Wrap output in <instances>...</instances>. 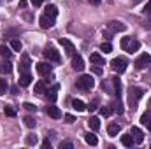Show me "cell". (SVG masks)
<instances>
[{
    "label": "cell",
    "instance_id": "6da1fadb",
    "mask_svg": "<svg viewBox=\"0 0 151 149\" xmlns=\"http://www.w3.org/2000/svg\"><path fill=\"white\" fill-rule=\"evenodd\" d=\"M56 14H58V7H56V5H53V4H49V5L46 7L44 14L40 16V19H39L40 28H44V30H46V28H51V27L55 25Z\"/></svg>",
    "mask_w": 151,
    "mask_h": 149
},
{
    "label": "cell",
    "instance_id": "7a4b0ae2",
    "mask_svg": "<svg viewBox=\"0 0 151 149\" xmlns=\"http://www.w3.org/2000/svg\"><path fill=\"white\" fill-rule=\"evenodd\" d=\"M144 97V90L142 88H137V86H130L128 88V107L132 109V112L137 111V105H139V100Z\"/></svg>",
    "mask_w": 151,
    "mask_h": 149
},
{
    "label": "cell",
    "instance_id": "3957f363",
    "mask_svg": "<svg viewBox=\"0 0 151 149\" xmlns=\"http://www.w3.org/2000/svg\"><path fill=\"white\" fill-rule=\"evenodd\" d=\"M119 46H121V49H123V51H127V53H135V51H139L141 42H139L137 39L123 37V39H121V42H119Z\"/></svg>",
    "mask_w": 151,
    "mask_h": 149
},
{
    "label": "cell",
    "instance_id": "277c9868",
    "mask_svg": "<svg viewBox=\"0 0 151 149\" xmlns=\"http://www.w3.org/2000/svg\"><path fill=\"white\" fill-rule=\"evenodd\" d=\"M76 86L83 91H90L93 86H95V79L91 75H81L77 81H76Z\"/></svg>",
    "mask_w": 151,
    "mask_h": 149
},
{
    "label": "cell",
    "instance_id": "5b68a950",
    "mask_svg": "<svg viewBox=\"0 0 151 149\" xmlns=\"http://www.w3.org/2000/svg\"><path fill=\"white\" fill-rule=\"evenodd\" d=\"M42 56H44L47 62H55V63H60V62H62L60 53H58L56 49H53V47H46V49L42 51Z\"/></svg>",
    "mask_w": 151,
    "mask_h": 149
},
{
    "label": "cell",
    "instance_id": "8992f818",
    "mask_svg": "<svg viewBox=\"0 0 151 149\" xmlns=\"http://www.w3.org/2000/svg\"><path fill=\"white\" fill-rule=\"evenodd\" d=\"M127 65H128V62L125 58H121V56L114 58L113 62H111V69H113L114 72H118V74H123L127 70Z\"/></svg>",
    "mask_w": 151,
    "mask_h": 149
},
{
    "label": "cell",
    "instance_id": "52a82bcc",
    "mask_svg": "<svg viewBox=\"0 0 151 149\" xmlns=\"http://www.w3.org/2000/svg\"><path fill=\"white\" fill-rule=\"evenodd\" d=\"M134 65H135V69H139V70H142V69H146V67H150L151 65V54L148 53H142L135 62H134Z\"/></svg>",
    "mask_w": 151,
    "mask_h": 149
},
{
    "label": "cell",
    "instance_id": "ba28073f",
    "mask_svg": "<svg viewBox=\"0 0 151 149\" xmlns=\"http://www.w3.org/2000/svg\"><path fill=\"white\" fill-rule=\"evenodd\" d=\"M107 30H109V34H118V32H125L127 27L121 21H109L107 23Z\"/></svg>",
    "mask_w": 151,
    "mask_h": 149
},
{
    "label": "cell",
    "instance_id": "9c48e42d",
    "mask_svg": "<svg viewBox=\"0 0 151 149\" xmlns=\"http://www.w3.org/2000/svg\"><path fill=\"white\" fill-rule=\"evenodd\" d=\"M60 44L63 46V49H65V53H67L69 56H74L76 54V46L69 40V39H60Z\"/></svg>",
    "mask_w": 151,
    "mask_h": 149
},
{
    "label": "cell",
    "instance_id": "30bf717a",
    "mask_svg": "<svg viewBox=\"0 0 151 149\" xmlns=\"http://www.w3.org/2000/svg\"><path fill=\"white\" fill-rule=\"evenodd\" d=\"M130 133H132V137H134L135 144H142V142H144V133H142V130H141V128H137V126H132Z\"/></svg>",
    "mask_w": 151,
    "mask_h": 149
},
{
    "label": "cell",
    "instance_id": "8fae6325",
    "mask_svg": "<svg viewBox=\"0 0 151 149\" xmlns=\"http://www.w3.org/2000/svg\"><path fill=\"white\" fill-rule=\"evenodd\" d=\"M35 69H37V72L40 75H49V74H51V70H53V69H51V65H49V63H46V62H39L37 65H35Z\"/></svg>",
    "mask_w": 151,
    "mask_h": 149
},
{
    "label": "cell",
    "instance_id": "7c38bea8",
    "mask_svg": "<svg viewBox=\"0 0 151 149\" xmlns=\"http://www.w3.org/2000/svg\"><path fill=\"white\" fill-rule=\"evenodd\" d=\"M58 90H60V84H53L47 91H46V95H47V100L53 104L56 98H58Z\"/></svg>",
    "mask_w": 151,
    "mask_h": 149
},
{
    "label": "cell",
    "instance_id": "4fadbf2b",
    "mask_svg": "<svg viewBox=\"0 0 151 149\" xmlns=\"http://www.w3.org/2000/svg\"><path fill=\"white\" fill-rule=\"evenodd\" d=\"M72 69L77 70V72H81L84 69V60L81 58V54H74L72 56Z\"/></svg>",
    "mask_w": 151,
    "mask_h": 149
},
{
    "label": "cell",
    "instance_id": "5bb4252c",
    "mask_svg": "<svg viewBox=\"0 0 151 149\" xmlns=\"http://www.w3.org/2000/svg\"><path fill=\"white\" fill-rule=\"evenodd\" d=\"M30 56L28 54H23V58H21V63H19V74H25V72H28L30 70Z\"/></svg>",
    "mask_w": 151,
    "mask_h": 149
},
{
    "label": "cell",
    "instance_id": "9a60e30c",
    "mask_svg": "<svg viewBox=\"0 0 151 149\" xmlns=\"http://www.w3.org/2000/svg\"><path fill=\"white\" fill-rule=\"evenodd\" d=\"M46 114H47V116H51L53 119L62 117V111H60L58 107H55V105H47V107H46Z\"/></svg>",
    "mask_w": 151,
    "mask_h": 149
},
{
    "label": "cell",
    "instance_id": "2e32d148",
    "mask_svg": "<svg viewBox=\"0 0 151 149\" xmlns=\"http://www.w3.org/2000/svg\"><path fill=\"white\" fill-rule=\"evenodd\" d=\"M19 86H30V82H32V75H30V72H25V74H19Z\"/></svg>",
    "mask_w": 151,
    "mask_h": 149
},
{
    "label": "cell",
    "instance_id": "e0dca14e",
    "mask_svg": "<svg viewBox=\"0 0 151 149\" xmlns=\"http://www.w3.org/2000/svg\"><path fill=\"white\" fill-rule=\"evenodd\" d=\"M46 86H47V81H39V82H35V86H34V93H37V95H44V93H46Z\"/></svg>",
    "mask_w": 151,
    "mask_h": 149
},
{
    "label": "cell",
    "instance_id": "ac0fdd59",
    "mask_svg": "<svg viewBox=\"0 0 151 149\" xmlns=\"http://www.w3.org/2000/svg\"><path fill=\"white\" fill-rule=\"evenodd\" d=\"M119 132H121V125H118V123H111V125L107 126V133H109V137H116Z\"/></svg>",
    "mask_w": 151,
    "mask_h": 149
},
{
    "label": "cell",
    "instance_id": "d6986e66",
    "mask_svg": "<svg viewBox=\"0 0 151 149\" xmlns=\"http://www.w3.org/2000/svg\"><path fill=\"white\" fill-rule=\"evenodd\" d=\"M121 144H123L125 148H132V146L135 144V140H134V137H132V133H127V135H121Z\"/></svg>",
    "mask_w": 151,
    "mask_h": 149
},
{
    "label": "cell",
    "instance_id": "ffe728a7",
    "mask_svg": "<svg viewBox=\"0 0 151 149\" xmlns=\"http://www.w3.org/2000/svg\"><path fill=\"white\" fill-rule=\"evenodd\" d=\"M0 56L2 58H5V60H11V56H12V51L5 46V44H0Z\"/></svg>",
    "mask_w": 151,
    "mask_h": 149
},
{
    "label": "cell",
    "instance_id": "44dd1931",
    "mask_svg": "<svg viewBox=\"0 0 151 149\" xmlns=\"http://www.w3.org/2000/svg\"><path fill=\"white\" fill-rule=\"evenodd\" d=\"M0 72L2 74H11L12 72V65H11L9 60L7 62H0Z\"/></svg>",
    "mask_w": 151,
    "mask_h": 149
},
{
    "label": "cell",
    "instance_id": "7402d4cb",
    "mask_svg": "<svg viewBox=\"0 0 151 149\" xmlns=\"http://www.w3.org/2000/svg\"><path fill=\"white\" fill-rule=\"evenodd\" d=\"M72 107H74L77 112L86 111V105H84V102H83V100H79V98H74V100H72Z\"/></svg>",
    "mask_w": 151,
    "mask_h": 149
},
{
    "label": "cell",
    "instance_id": "603a6c76",
    "mask_svg": "<svg viewBox=\"0 0 151 149\" xmlns=\"http://www.w3.org/2000/svg\"><path fill=\"white\" fill-rule=\"evenodd\" d=\"M111 81H113V84H114V95L119 98V97H121V81H119L118 77H113Z\"/></svg>",
    "mask_w": 151,
    "mask_h": 149
},
{
    "label": "cell",
    "instance_id": "cb8c5ba5",
    "mask_svg": "<svg viewBox=\"0 0 151 149\" xmlns=\"http://www.w3.org/2000/svg\"><path fill=\"white\" fill-rule=\"evenodd\" d=\"M90 62L95 63V65H104V56H100L99 53H93V54L90 56Z\"/></svg>",
    "mask_w": 151,
    "mask_h": 149
},
{
    "label": "cell",
    "instance_id": "d4e9b609",
    "mask_svg": "<svg viewBox=\"0 0 151 149\" xmlns=\"http://www.w3.org/2000/svg\"><path fill=\"white\" fill-rule=\"evenodd\" d=\"M88 125H90V128H91L93 132L100 130V121H99V117H90V119H88Z\"/></svg>",
    "mask_w": 151,
    "mask_h": 149
},
{
    "label": "cell",
    "instance_id": "484cf974",
    "mask_svg": "<svg viewBox=\"0 0 151 149\" xmlns=\"http://www.w3.org/2000/svg\"><path fill=\"white\" fill-rule=\"evenodd\" d=\"M84 140H86V144H90V146H97V144H99V139H97L93 133H86V135H84Z\"/></svg>",
    "mask_w": 151,
    "mask_h": 149
},
{
    "label": "cell",
    "instance_id": "4316f807",
    "mask_svg": "<svg viewBox=\"0 0 151 149\" xmlns=\"http://www.w3.org/2000/svg\"><path fill=\"white\" fill-rule=\"evenodd\" d=\"M25 142H27L28 146H35V144H37V135H35V133H30V135H27Z\"/></svg>",
    "mask_w": 151,
    "mask_h": 149
},
{
    "label": "cell",
    "instance_id": "83f0119b",
    "mask_svg": "<svg viewBox=\"0 0 151 149\" xmlns=\"http://www.w3.org/2000/svg\"><path fill=\"white\" fill-rule=\"evenodd\" d=\"M9 91V82L5 79H0V95H5Z\"/></svg>",
    "mask_w": 151,
    "mask_h": 149
},
{
    "label": "cell",
    "instance_id": "f1b7e54d",
    "mask_svg": "<svg viewBox=\"0 0 151 149\" xmlns=\"http://www.w3.org/2000/svg\"><path fill=\"white\" fill-rule=\"evenodd\" d=\"M21 47H23V44H21L18 39H12V40H11V49H14V51H21Z\"/></svg>",
    "mask_w": 151,
    "mask_h": 149
},
{
    "label": "cell",
    "instance_id": "f546056e",
    "mask_svg": "<svg viewBox=\"0 0 151 149\" xmlns=\"http://www.w3.org/2000/svg\"><path fill=\"white\" fill-rule=\"evenodd\" d=\"M23 121H25V125H27L28 128H34V126H35V119H34L32 116H27V117H25Z\"/></svg>",
    "mask_w": 151,
    "mask_h": 149
},
{
    "label": "cell",
    "instance_id": "4dcf8cb0",
    "mask_svg": "<svg viewBox=\"0 0 151 149\" xmlns=\"http://www.w3.org/2000/svg\"><path fill=\"white\" fill-rule=\"evenodd\" d=\"M100 51H104V53H111V51H113V46H111L109 42H102V46H100Z\"/></svg>",
    "mask_w": 151,
    "mask_h": 149
},
{
    "label": "cell",
    "instance_id": "1f68e13d",
    "mask_svg": "<svg viewBox=\"0 0 151 149\" xmlns=\"http://www.w3.org/2000/svg\"><path fill=\"white\" fill-rule=\"evenodd\" d=\"M4 112H5V116H9V117H14V116H16V111H14V109H12L11 105H5Z\"/></svg>",
    "mask_w": 151,
    "mask_h": 149
},
{
    "label": "cell",
    "instance_id": "d6a6232c",
    "mask_svg": "<svg viewBox=\"0 0 151 149\" xmlns=\"http://www.w3.org/2000/svg\"><path fill=\"white\" fill-rule=\"evenodd\" d=\"M113 111H114V109H111V107H102V109H100V114L107 117V116H111V114H113Z\"/></svg>",
    "mask_w": 151,
    "mask_h": 149
},
{
    "label": "cell",
    "instance_id": "836d02e7",
    "mask_svg": "<svg viewBox=\"0 0 151 149\" xmlns=\"http://www.w3.org/2000/svg\"><path fill=\"white\" fill-rule=\"evenodd\" d=\"M150 119H151L150 112H146V114H142V116H141V123H142V125H148V123H150Z\"/></svg>",
    "mask_w": 151,
    "mask_h": 149
},
{
    "label": "cell",
    "instance_id": "e575fe53",
    "mask_svg": "<svg viewBox=\"0 0 151 149\" xmlns=\"http://www.w3.org/2000/svg\"><path fill=\"white\" fill-rule=\"evenodd\" d=\"M23 107H25L27 111H30V112H35V111H37V107H35L34 104H30V102H27V104H23Z\"/></svg>",
    "mask_w": 151,
    "mask_h": 149
},
{
    "label": "cell",
    "instance_id": "d590c367",
    "mask_svg": "<svg viewBox=\"0 0 151 149\" xmlns=\"http://www.w3.org/2000/svg\"><path fill=\"white\" fill-rule=\"evenodd\" d=\"M97 107H99V98H93V100H91V104L88 105V109H90V111H95Z\"/></svg>",
    "mask_w": 151,
    "mask_h": 149
},
{
    "label": "cell",
    "instance_id": "8d00e7d4",
    "mask_svg": "<svg viewBox=\"0 0 151 149\" xmlns=\"http://www.w3.org/2000/svg\"><path fill=\"white\" fill-rule=\"evenodd\" d=\"M60 148H62V149H72V148H74V144H72V142H69V140H65V142H62V144H60Z\"/></svg>",
    "mask_w": 151,
    "mask_h": 149
},
{
    "label": "cell",
    "instance_id": "74e56055",
    "mask_svg": "<svg viewBox=\"0 0 151 149\" xmlns=\"http://www.w3.org/2000/svg\"><path fill=\"white\" fill-rule=\"evenodd\" d=\"M76 117L72 116V114H65V123H74Z\"/></svg>",
    "mask_w": 151,
    "mask_h": 149
},
{
    "label": "cell",
    "instance_id": "f35d334b",
    "mask_svg": "<svg viewBox=\"0 0 151 149\" xmlns=\"http://www.w3.org/2000/svg\"><path fill=\"white\" fill-rule=\"evenodd\" d=\"M144 14H148V16H151V0L146 4V7H144Z\"/></svg>",
    "mask_w": 151,
    "mask_h": 149
},
{
    "label": "cell",
    "instance_id": "ab89813d",
    "mask_svg": "<svg viewBox=\"0 0 151 149\" xmlns=\"http://www.w3.org/2000/svg\"><path fill=\"white\" fill-rule=\"evenodd\" d=\"M42 149H51V142H49L47 139H46V140L42 142Z\"/></svg>",
    "mask_w": 151,
    "mask_h": 149
},
{
    "label": "cell",
    "instance_id": "60d3db41",
    "mask_svg": "<svg viewBox=\"0 0 151 149\" xmlns=\"http://www.w3.org/2000/svg\"><path fill=\"white\" fill-rule=\"evenodd\" d=\"M44 2H46V0H32V4H34L35 7H40V5H42Z\"/></svg>",
    "mask_w": 151,
    "mask_h": 149
},
{
    "label": "cell",
    "instance_id": "b9f144b4",
    "mask_svg": "<svg viewBox=\"0 0 151 149\" xmlns=\"http://www.w3.org/2000/svg\"><path fill=\"white\" fill-rule=\"evenodd\" d=\"M19 7L25 9V7H27V0H19Z\"/></svg>",
    "mask_w": 151,
    "mask_h": 149
},
{
    "label": "cell",
    "instance_id": "7bdbcfd3",
    "mask_svg": "<svg viewBox=\"0 0 151 149\" xmlns=\"http://www.w3.org/2000/svg\"><path fill=\"white\" fill-rule=\"evenodd\" d=\"M93 72H95V74H102V70H100V67H93Z\"/></svg>",
    "mask_w": 151,
    "mask_h": 149
},
{
    "label": "cell",
    "instance_id": "ee69618b",
    "mask_svg": "<svg viewBox=\"0 0 151 149\" xmlns=\"http://www.w3.org/2000/svg\"><path fill=\"white\" fill-rule=\"evenodd\" d=\"M88 2H90V4H93V5H99L102 0H88Z\"/></svg>",
    "mask_w": 151,
    "mask_h": 149
},
{
    "label": "cell",
    "instance_id": "f6af8a7d",
    "mask_svg": "<svg viewBox=\"0 0 151 149\" xmlns=\"http://www.w3.org/2000/svg\"><path fill=\"white\" fill-rule=\"evenodd\" d=\"M146 126H148V130H150V132H151V119H150V123H148Z\"/></svg>",
    "mask_w": 151,
    "mask_h": 149
},
{
    "label": "cell",
    "instance_id": "bcb514c9",
    "mask_svg": "<svg viewBox=\"0 0 151 149\" xmlns=\"http://www.w3.org/2000/svg\"><path fill=\"white\" fill-rule=\"evenodd\" d=\"M139 2H141V0H132V4H139Z\"/></svg>",
    "mask_w": 151,
    "mask_h": 149
},
{
    "label": "cell",
    "instance_id": "7dc6e473",
    "mask_svg": "<svg viewBox=\"0 0 151 149\" xmlns=\"http://www.w3.org/2000/svg\"><path fill=\"white\" fill-rule=\"evenodd\" d=\"M150 107H151V98H150Z\"/></svg>",
    "mask_w": 151,
    "mask_h": 149
},
{
    "label": "cell",
    "instance_id": "c3c4849f",
    "mask_svg": "<svg viewBox=\"0 0 151 149\" xmlns=\"http://www.w3.org/2000/svg\"><path fill=\"white\" fill-rule=\"evenodd\" d=\"M150 69H151V65H150Z\"/></svg>",
    "mask_w": 151,
    "mask_h": 149
}]
</instances>
